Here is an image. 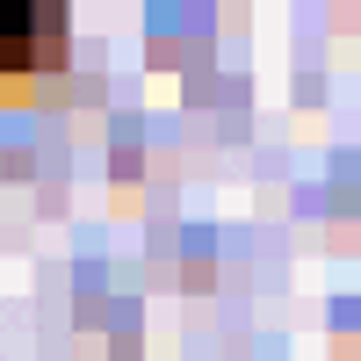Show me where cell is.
<instances>
[{"label": "cell", "instance_id": "obj_1", "mask_svg": "<svg viewBox=\"0 0 361 361\" xmlns=\"http://www.w3.org/2000/svg\"><path fill=\"white\" fill-rule=\"evenodd\" d=\"M58 66H66V8L58 0H0V102Z\"/></svg>", "mask_w": 361, "mask_h": 361}]
</instances>
